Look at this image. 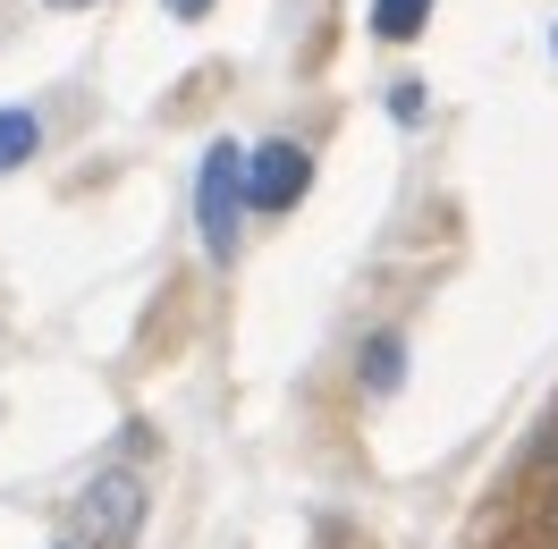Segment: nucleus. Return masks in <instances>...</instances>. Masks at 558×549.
<instances>
[{
    "mask_svg": "<svg viewBox=\"0 0 558 549\" xmlns=\"http://www.w3.org/2000/svg\"><path fill=\"white\" fill-rule=\"evenodd\" d=\"M245 152L238 144H211L204 170H195V229H204V254L211 263H229L238 254V220H245Z\"/></svg>",
    "mask_w": 558,
    "mask_h": 549,
    "instance_id": "obj_1",
    "label": "nucleus"
},
{
    "mask_svg": "<svg viewBox=\"0 0 558 549\" xmlns=\"http://www.w3.org/2000/svg\"><path fill=\"white\" fill-rule=\"evenodd\" d=\"M136 533H144V481L110 465V474L76 499V541L85 549H136Z\"/></svg>",
    "mask_w": 558,
    "mask_h": 549,
    "instance_id": "obj_2",
    "label": "nucleus"
},
{
    "mask_svg": "<svg viewBox=\"0 0 558 549\" xmlns=\"http://www.w3.org/2000/svg\"><path fill=\"white\" fill-rule=\"evenodd\" d=\"M305 186H314L305 144H254V161H245V204L254 211H288Z\"/></svg>",
    "mask_w": 558,
    "mask_h": 549,
    "instance_id": "obj_3",
    "label": "nucleus"
},
{
    "mask_svg": "<svg viewBox=\"0 0 558 549\" xmlns=\"http://www.w3.org/2000/svg\"><path fill=\"white\" fill-rule=\"evenodd\" d=\"M432 26V0H373V35L381 42H415Z\"/></svg>",
    "mask_w": 558,
    "mask_h": 549,
    "instance_id": "obj_4",
    "label": "nucleus"
},
{
    "mask_svg": "<svg viewBox=\"0 0 558 549\" xmlns=\"http://www.w3.org/2000/svg\"><path fill=\"white\" fill-rule=\"evenodd\" d=\"M398 380H407V346H398V330H381L364 346V389H398Z\"/></svg>",
    "mask_w": 558,
    "mask_h": 549,
    "instance_id": "obj_5",
    "label": "nucleus"
},
{
    "mask_svg": "<svg viewBox=\"0 0 558 549\" xmlns=\"http://www.w3.org/2000/svg\"><path fill=\"white\" fill-rule=\"evenodd\" d=\"M35 144H43L35 110H0V170H17V161H35Z\"/></svg>",
    "mask_w": 558,
    "mask_h": 549,
    "instance_id": "obj_6",
    "label": "nucleus"
},
{
    "mask_svg": "<svg viewBox=\"0 0 558 549\" xmlns=\"http://www.w3.org/2000/svg\"><path fill=\"white\" fill-rule=\"evenodd\" d=\"M533 524H542V533H550V541H558V481H550V490H542V508H533Z\"/></svg>",
    "mask_w": 558,
    "mask_h": 549,
    "instance_id": "obj_7",
    "label": "nucleus"
},
{
    "mask_svg": "<svg viewBox=\"0 0 558 549\" xmlns=\"http://www.w3.org/2000/svg\"><path fill=\"white\" fill-rule=\"evenodd\" d=\"M533 456H542V465H558V414L542 423V440H533Z\"/></svg>",
    "mask_w": 558,
    "mask_h": 549,
    "instance_id": "obj_8",
    "label": "nucleus"
},
{
    "mask_svg": "<svg viewBox=\"0 0 558 549\" xmlns=\"http://www.w3.org/2000/svg\"><path fill=\"white\" fill-rule=\"evenodd\" d=\"M211 0H170V17H204Z\"/></svg>",
    "mask_w": 558,
    "mask_h": 549,
    "instance_id": "obj_9",
    "label": "nucleus"
},
{
    "mask_svg": "<svg viewBox=\"0 0 558 549\" xmlns=\"http://www.w3.org/2000/svg\"><path fill=\"white\" fill-rule=\"evenodd\" d=\"M60 549H85V541H60Z\"/></svg>",
    "mask_w": 558,
    "mask_h": 549,
    "instance_id": "obj_10",
    "label": "nucleus"
},
{
    "mask_svg": "<svg viewBox=\"0 0 558 549\" xmlns=\"http://www.w3.org/2000/svg\"><path fill=\"white\" fill-rule=\"evenodd\" d=\"M533 549H558V541H533Z\"/></svg>",
    "mask_w": 558,
    "mask_h": 549,
    "instance_id": "obj_11",
    "label": "nucleus"
},
{
    "mask_svg": "<svg viewBox=\"0 0 558 549\" xmlns=\"http://www.w3.org/2000/svg\"><path fill=\"white\" fill-rule=\"evenodd\" d=\"M69 9H76V0H69Z\"/></svg>",
    "mask_w": 558,
    "mask_h": 549,
    "instance_id": "obj_12",
    "label": "nucleus"
},
{
    "mask_svg": "<svg viewBox=\"0 0 558 549\" xmlns=\"http://www.w3.org/2000/svg\"><path fill=\"white\" fill-rule=\"evenodd\" d=\"M550 42H558V35H550Z\"/></svg>",
    "mask_w": 558,
    "mask_h": 549,
    "instance_id": "obj_13",
    "label": "nucleus"
}]
</instances>
